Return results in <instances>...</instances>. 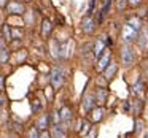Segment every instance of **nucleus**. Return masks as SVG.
I'll return each instance as SVG.
<instances>
[{"mask_svg": "<svg viewBox=\"0 0 148 138\" xmlns=\"http://www.w3.org/2000/svg\"><path fill=\"white\" fill-rule=\"evenodd\" d=\"M121 37H123V41L124 43H132L134 40L138 38V30L135 29L132 24L126 22L123 26V32H121Z\"/></svg>", "mask_w": 148, "mask_h": 138, "instance_id": "nucleus-1", "label": "nucleus"}, {"mask_svg": "<svg viewBox=\"0 0 148 138\" xmlns=\"http://www.w3.org/2000/svg\"><path fill=\"white\" fill-rule=\"evenodd\" d=\"M121 59H123V64H124L126 67L132 65V62L135 61V51L129 43H126L121 48Z\"/></svg>", "mask_w": 148, "mask_h": 138, "instance_id": "nucleus-2", "label": "nucleus"}, {"mask_svg": "<svg viewBox=\"0 0 148 138\" xmlns=\"http://www.w3.org/2000/svg\"><path fill=\"white\" fill-rule=\"evenodd\" d=\"M62 83H64V73H62V70L59 67H54V68H53V73H51V84H53V87L59 89V87L62 86Z\"/></svg>", "mask_w": 148, "mask_h": 138, "instance_id": "nucleus-3", "label": "nucleus"}, {"mask_svg": "<svg viewBox=\"0 0 148 138\" xmlns=\"http://www.w3.org/2000/svg\"><path fill=\"white\" fill-rule=\"evenodd\" d=\"M94 27H96V22H94L92 18H84L83 21H81V29H83L84 33H92L94 32Z\"/></svg>", "mask_w": 148, "mask_h": 138, "instance_id": "nucleus-4", "label": "nucleus"}, {"mask_svg": "<svg viewBox=\"0 0 148 138\" xmlns=\"http://www.w3.org/2000/svg\"><path fill=\"white\" fill-rule=\"evenodd\" d=\"M105 38L107 37H100L99 40H97L96 41V45H94V56H96V57H100V56L103 54V51H107L105 49Z\"/></svg>", "mask_w": 148, "mask_h": 138, "instance_id": "nucleus-5", "label": "nucleus"}, {"mask_svg": "<svg viewBox=\"0 0 148 138\" xmlns=\"http://www.w3.org/2000/svg\"><path fill=\"white\" fill-rule=\"evenodd\" d=\"M110 59H112V52L105 51V52H103V56L99 59V62H97V70H99V71L105 70L107 65H108V62H110Z\"/></svg>", "mask_w": 148, "mask_h": 138, "instance_id": "nucleus-6", "label": "nucleus"}, {"mask_svg": "<svg viewBox=\"0 0 148 138\" xmlns=\"http://www.w3.org/2000/svg\"><path fill=\"white\" fill-rule=\"evenodd\" d=\"M7 11L10 14H23L24 13V7L21 3H18V2H11V3H8Z\"/></svg>", "mask_w": 148, "mask_h": 138, "instance_id": "nucleus-7", "label": "nucleus"}, {"mask_svg": "<svg viewBox=\"0 0 148 138\" xmlns=\"http://www.w3.org/2000/svg\"><path fill=\"white\" fill-rule=\"evenodd\" d=\"M51 29H53L51 22H49L48 19H45L42 22V37H48L49 33H51Z\"/></svg>", "mask_w": 148, "mask_h": 138, "instance_id": "nucleus-8", "label": "nucleus"}, {"mask_svg": "<svg viewBox=\"0 0 148 138\" xmlns=\"http://www.w3.org/2000/svg\"><path fill=\"white\" fill-rule=\"evenodd\" d=\"M48 122H49V116L43 114L42 118L38 119V122H37V128H38V130H45L46 125H48Z\"/></svg>", "mask_w": 148, "mask_h": 138, "instance_id": "nucleus-9", "label": "nucleus"}, {"mask_svg": "<svg viewBox=\"0 0 148 138\" xmlns=\"http://www.w3.org/2000/svg\"><path fill=\"white\" fill-rule=\"evenodd\" d=\"M59 114H61V121H62V122H69V121L72 119V111L67 108V106H65V108H62Z\"/></svg>", "mask_w": 148, "mask_h": 138, "instance_id": "nucleus-10", "label": "nucleus"}, {"mask_svg": "<svg viewBox=\"0 0 148 138\" xmlns=\"http://www.w3.org/2000/svg\"><path fill=\"white\" fill-rule=\"evenodd\" d=\"M92 106H94V99L91 95H88L86 99H84V102H83V109L84 111H91Z\"/></svg>", "mask_w": 148, "mask_h": 138, "instance_id": "nucleus-11", "label": "nucleus"}, {"mask_svg": "<svg viewBox=\"0 0 148 138\" xmlns=\"http://www.w3.org/2000/svg\"><path fill=\"white\" fill-rule=\"evenodd\" d=\"M8 56H10V52H8V49H7V45H5V40H2V57H0L2 64H5V62L8 61Z\"/></svg>", "mask_w": 148, "mask_h": 138, "instance_id": "nucleus-12", "label": "nucleus"}, {"mask_svg": "<svg viewBox=\"0 0 148 138\" xmlns=\"http://www.w3.org/2000/svg\"><path fill=\"white\" fill-rule=\"evenodd\" d=\"M53 135H54V138H65L64 130H62V128L59 127L58 124H56V125H54V128H53Z\"/></svg>", "mask_w": 148, "mask_h": 138, "instance_id": "nucleus-13", "label": "nucleus"}, {"mask_svg": "<svg viewBox=\"0 0 148 138\" xmlns=\"http://www.w3.org/2000/svg\"><path fill=\"white\" fill-rule=\"evenodd\" d=\"M147 40H148V30L143 29V30H142V35H140V40H138L142 48H145V46H147Z\"/></svg>", "mask_w": 148, "mask_h": 138, "instance_id": "nucleus-14", "label": "nucleus"}, {"mask_svg": "<svg viewBox=\"0 0 148 138\" xmlns=\"http://www.w3.org/2000/svg\"><path fill=\"white\" fill-rule=\"evenodd\" d=\"M143 83H142V81H138V83L137 84H135V86H134V94H137V95H143Z\"/></svg>", "mask_w": 148, "mask_h": 138, "instance_id": "nucleus-15", "label": "nucleus"}, {"mask_svg": "<svg viewBox=\"0 0 148 138\" xmlns=\"http://www.w3.org/2000/svg\"><path fill=\"white\" fill-rule=\"evenodd\" d=\"M127 22H129V24H132V26H134L137 30H140V19H138V18H131V19H129Z\"/></svg>", "mask_w": 148, "mask_h": 138, "instance_id": "nucleus-16", "label": "nucleus"}, {"mask_svg": "<svg viewBox=\"0 0 148 138\" xmlns=\"http://www.w3.org/2000/svg\"><path fill=\"white\" fill-rule=\"evenodd\" d=\"M92 119H94V121H100V119H102V109H100V108L94 109V111H92Z\"/></svg>", "mask_w": 148, "mask_h": 138, "instance_id": "nucleus-17", "label": "nucleus"}, {"mask_svg": "<svg viewBox=\"0 0 148 138\" xmlns=\"http://www.w3.org/2000/svg\"><path fill=\"white\" fill-rule=\"evenodd\" d=\"M11 32H10V27L8 26H3V40H11Z\"/></svg>", "mask_w": 148, "mask_h": 138, "instance_id": "nucleus-18", "label": "nucleus"}, {"mask_svg": "<svg viewBox=\"0 0 148 138\" xmlns=\"http://www.w3.org/2000/svg\"><path fill=\"white\" fill-rule=\"evenodd\" d=\"M110 5H112V2H107V3H105V7L102 8V11H100V21H102V19H103V16L107 14V11H108Z\"/></svg>", "mask_w": 148, "mask_h": 138, "instance_id": "nucleus-19", "label": "nucleus"}, {"mask_svg": "<svg viewBox=\"0 0 148 138\" xmlns=\"http://www.w3.org/2000/svg\"><path fill=\"white\" fill-rule=\"evenodd\" d=\"M97 97H99L100 102H103L105 97H107V92H105V90H102V89H97Z\"/></svg>", "mask_w": 148, "mask_h": 138, "instance_id": "nucleus-20", "label": "nucleus"}, {"mask_svg": "<svg viewBox=\"0 0 148 138\" xmlns=\"http://www.w3.org/2000/svg\"><path fill=\"white\" fill-rule=\"evenodd\" d=\"M115 71H116V65H112V68H107V70H105V76L110 78Z\"/></svg>", "mask_w": 148, "mask_h": 138, "instance_id": "nucleus-21", "label": "nucleus"}, {"mask_svg": "<svg viewBox=\"0 0 148 138\" xmlns=\"http://www.w3.org/2000/svg\"><path fill=\"white\" fill-rule=\"evenodd\" d=\"M29 138H40L38 137V128H32L29 132Z\"/></svg>", "mask_w": 148, "mask_h": 138, "instance_id": "nucleus-22", "label": "nucleus"}, {"mask_svg": "<svg viewBox=\"0 0 148 138\" xmlns=\"http://www.w3.org/2000/svg\"><path fill=\"white\" fill-rule=\"evenodd\" d=\"M81 127H83V128H81V135H86L88 132H89V127H91V125L88 124V122H84V124L81 125Z\"/></svg>", "mask_w": 148, "mask_h": 138, "instance_id": "nucleus-23", "label": "nucleus"}, {"mask_svg": "<svg viewBox=\"0 0 148 138\" xmlns=\"http://www.w3.org/2000/svg\"><path fill=\"white\" fill-rule=\"evenodd\" d=\"M126 5H127V0H119V2H118V8H119V10L126 8Z\"/></svg>", "mask_w": 148, "mask_h": 138, "instance_id": "nucleus-24", "label": "nucleus"}, {"mask_svg": "<svg viewBox=\"0 0 148 138\" xmlns=\"http://www.w3.org/2000/svg\"><path fill=\"white\" fill-rule=\"evenodd\" d=\"M142 3V0H129V5L131 7H138Z\"/></svg>", "mask_w": 148, "mask_h": 138, "instance_id": "nucleus-25", "label": "nucleus"}, {"mask_svg": "<svg viewBox=\"0 0 148 138\" xmlns=\"http://www.w3.org/2000/svg\"><path fill=\"white\" fill-rule=\"evenodd\" d=\"M92 10H94V0H91V2H89V10H88V16L92 13Z\"/></svg>", "mask_w": 148, "mask_h": 138, "instance_id": "nucleus-26", "label": "nucleus"}, {"mask_svg": "<svg viewBox=\"0 0 148 138\" xmlns=\"http://www.w3.org/2000/svg\"><path fill=\"white\" fill-rule=\"evenodd\" d=\"M40 138H51V137H49V133H48V132H43V133H42V137H40Z\"/></svg>", "mask_w": 148, "mask_h": 138, "instance_id": "nucleus-27", "label": "nucleus"}, {"mask_svg": "<svg viewBox=\"0 0 148 138\" xmlns=\"http://www.w3.org/2000/svg\"><path fill=\"white\" fill-rule=\"evenodd\" d=\"M13 37H14V38H18V37H21V33L18 32V30H14V32H13Z\"/></svg>", "mask_w": 148, "mask_h": 138, "instance_id": "nucleus-28", "label": "nucleus"}, {"mask_svg": "<svg viewBox=\"0 0 148 138\" xmlns=\"http://www.w3.org/2000/svg\"><path fill=\"white\" fill-rule=\"evenodd\" d=\"M0 3H2V7L5 8V3H7V0H2V2H0Z\"/></svg>", "mask_w": 148, "mask_h": 138, "instance_id": "nucleus-29", "label": "nucleus"}, {"mask_svg": "<svg viewBox=\"0 0 148 138\" xmlns=\"http://www.w3.org/2000/svg\"><path fill=\"white\" fill-rule=\"evenodd\" d=\"M147 76H148V70H147Z\"/></svg>", "mask_w": 148, "mask_h": 138, "instance_id": "nucleus-30", "label": "nucleus"}, {"mask_svg": "<svg viewBox=\"0 0 148 138\" xmlns=\"http://www.w3.org/2000/svg\"><path fill=\"white\" fill-rule=\"evenodd\" d=\"M147 138H148V135H147Z\"/></svg>", "mask_w": 148, "mask_h": 138, "instance_id": "nucleus-31", "label": "nucleus"}]
</instances>
